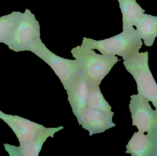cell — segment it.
Returning <instances> with one entry per match:
<instances>
[{"label": "cell", "mask_w": 157, "mask_h": 156, "mask_svg": "<svg viewBox=\"0 0 157 156\" xmlns=\"http://www.w3.org/2000/svg\"><path fill=\"white\" fill-rule=\"evenodd\" d=\"M123 63L136 82L138 94L151 102L157 111V84L149 68L148 52L137 51Z\"/></svg>", "instance_id": "3957f363"}, {"label": "cell", "mask_w": 157, "mask_h": 156, "mask_svg": "<svg viewBox=\"0 0 157 156\" xmlns=\"http://www.w3.org/2000/svg\"><path fill=\"white\" fill-rule=\"evenodd\" d=\"M135 26L147 46L153 45L157 37V16L143 13Z\"/></svg>", "instance_id": "30bf717a"}, {"label": "cell", "mask_w": 157, "mask_h": 156, "mask_svg": "<svg viewBox=\"0 0 157 156\" xmlns=\"http://www.w3.org/2000/svg\"><path fill=\"white\" fill-rule=\"evenodd\" d=\"M68 100L76 118L87 107L89 84L82 71L73 80L67 90Z\"/></svg>", "instance_id": "ba28073f"}, {"label": "cell", "mask_w": 157, "mask_h": 156, "mask_svg": "<svg viewBox=\"0 0 157 156\" xmlns=\"http://www.w3.org/2000/svg\"><path fill=\"white\" fill-rule=\"evenodd\" d=\"M126 154L133 156H155L157 148V132L147 133L135 132L126 146Z\"/></svg>", "instance_id": "9c48e42d"}, {"label": "cell", "mask_w": 157, "mask_h": 156, "mask_svg": "<svg viewBox=\"0 0 157 156\" xmlns=\"http://www.w3.org/2000/svg\"><path fill=\"white\" fill-rule=\"evenodd\" d=\"M155 156H157V148L156 153Z\"/></svg>", "instance_id": "5bb4252c"}, {"label": "cell", "mask_w": 157, "mask_h": 156, "mask_svg": "<svg viewBox=\"0 0 157 156\" xmlns=\"http://www.w3.org/2000/svg\"><path fill=\"white\" fill-rule=\"evenodd\" d=\"M31 52L51 67L66 90L73 80L83 71V67L79 61L76 59H67L57 56L46 46L41 39Z\"/></svg>", "instance_id": "5b68a950"}, {"label": "cell", "mask_w": 157, "mask_h": 156, "mask_svg": "<svg viewBox=\"0 0 157 156\" xmlns=\"http://www.w3.org/2000/svg\"><path fill=\"white\" fill-rule=\"evenodd\" d=\"M122 14L123 29L135 26L143 13L145 12L136 0H117Z\"/></svg>", "instance_id": "8fae6325"}, {"label": "cell", "mask_w": 157, "mask_h": 156, "mask_svg": "<svg viewBox=\"0 0 157 156\" xmlns=\"http://www.w3.org/2000/svg\"><path fill=\"white\" fill-rule=\"evenodd\" d=\"M40 25L35 15L26 9L21 13L13 35L6 45L15 52L32 51L40 38Z\"/></svg>", "instance_id": "277c9868"}, {"label": "cell", "mask_w": 157, "mask_h": 156, "mask_svg": "<svg viewBox=\"0 0 157 156\" xmlns=\"http://www.w3.org/2000/svg\"><path fill=\"white\" fill-rule=\"evenodd\" d=\"M87 107L100 111L112 118L114 114V113L112 111L111 107L105 100L101 93L99 85H89Z\"/></svg>", "instance_id": "7c38bea8"}, {"label": "cell", "mask_w": 157, "mask_h": 156, "mask_svg": "<svg viewBox=\"0 0 157 156\" xmlns=\"http://www.w3.org/2000/svg\"><path fill=\"white\" fill-rule=\"evenodd\" d=\"M130 97L132 100L129 108L133 126H136L139 132H157V110H153L149 101L141 94H134Z\"/></svg>", "instance_id": "8992f818"}, {"label": "cell", "mask_w": 157, "mask_h": 156, "mask_svg": "<svg viewBox=\"0 0 157 156\" xmlns=\"http://www.w3.org/2000/svg\"><path fill=\"white\" fill-rule=\"evenodd\" d=\"M79 125L83 129L87 130L90 136L95 134L100 133L116 126L112 122V117L104 113L86 108L77 117Z\"/></svg>", "instance_id": "52a82bcc"}, {"label": "cell", "mask_w": 157, "mask_h": 156, "mask_svg": "<svg viewBox=\"0 0 157 156\" xmlns=\"http://www.w3.org/2000/svg\"><path fill=\"white\" fill-rule=\"evenodd\" d=\"M142 38L132 27L123 29V32L112 37L101 40L83 38L80 46L96 49L102 55L121 56L124 60L139 51L143 45Z\"/></svg>", "instance_id": "6da1fadb"}, {"label": "cell", "mask_w": 157, "mask_h": 156, "mask_svg": "<svg viewBox=\"0 0 157 156\" xmlns=\"http://www.w3.org/2000/svg\"><path fill=\"white\" fill-rule=\"evenodd\" d=\"M21 13L13 12L0 17V43L6 45L12 37Z\"/></svg>", "instance_id": "4fadbf2b"}, {"label": "cell", "mask_w": 157, "mask_h": 156, "mask_svg": "<svg viewBox=\"0 0 157 156\" xmlns=\"http://www.w3.org/2000/svg\"><path fill=\"white\" fill-rule=\"evenodd\" d=\"M73 56L82 64L89 85H99L119 61L116 56L97 54L93 49L78 46L72 49Z\"/></svg>", "instance_id": "7a4b0ae2"}]
</instances>
